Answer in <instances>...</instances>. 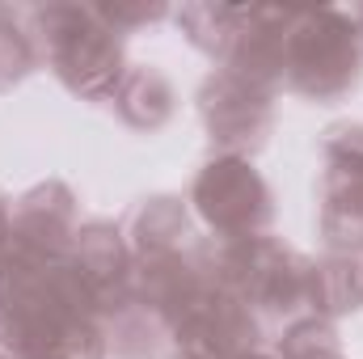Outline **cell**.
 I'll return each mask as SVG.
<instances>
[{"instance_id":"1","label":"cell","mask_w":363,"mask_h":359,"mask_svg":"<svg viewBox=\"0 0 363 359\" xmlns=\"http://www.w3.org/2000/svg\"><path fill=\"white\" fill-rule=\"evenodd\" d=\"M363 9H291L283 21V81L313 101H334L359 81Z\"/></svg>"},{"instance_id":"2","label":"cell","mask_w":363,"mask_h":359,"mask_svg":"<svg viewBox=\"0 0 363 359\" xmlns=\"http://www.w3.org/2000/svg\"><path fill=\"white\" fill-rule=\"evenodd\" d=\"M30 34L43 38L55 77L81 97L110 101L114 85L123 81V34L97 21L93 4H47L26 13Z\"/></svg>"},{"instance_id":"3","label":"cell","mask_w":363,"mask_h":359,"mask_svg":"<svg viewBox=\"0 0 363 359\" xmlns=\"http://www.w3.org/2000/svg\"><path fill=\"white\" fill-rule=\"evenodd\" d=\"M190 203L199 220L216 233V241L262 237L274 216L271 186L254 170V161L228 157V153L203 165V174L194 178V190H190Z\"/></svg>"},{"instance_id":"4","label":"cell","mask_w":363,"mask_h":359,"mask_svg":"<svg viewBox=\"0 0 363 359\" xmlns=\"http://www.w3.org/2000/svg\"><path fill=\"white\" fill-rule=\"evenodd\" d=\"M169 338L178 359H245L258 351V313L241 296L207 283L169 321Z\"/></svg>"},{"instance_id":"5","label":"cell","mask_w":363,"mask_h":359,"mask_svg":"<svg viewBox=\"0 0 363 359\" xmlns=\"http://www.w3.org/2000/svg\"><path fill=\"white\" fill-rule=\"evenodd\" d=\"M199 114H203L211 140L228 157H245V153L262 148L267 136H271V123H274L271 93L237 81L224 68L203 81V89H199Z\"/></svg>"},{"instance_id":"6","label":"cell","mask_w":363,"mask_h":359,"mask_svg":"<svg viewBox=\"0 0 363 359\" xmlns=\"http://www.w3.org/2000/svg\"><path fill=\"white\" fill-rule=\"evenodd\" d=\"M68 258L81 275V283L89 287L97 321H106V317H114L118 309L131 304V267H135V258H131V245H127L123 228H114L106 220L81 224L77 237H72Z\"/></svg>"},{"instance_id":"7","label":"cell","mask_w":363,"mask_h":359,"mask_svg":"<svg viewBox=\"0 0 363 359\" xmlns=\"http://www.w3.org/2000/svg\"><path fill=\"white\" fill-rule=\"evenodd\" d=\"M72 237H77V199L64 182H43L17 199V207H13V245L17 250L60 263V258H68Z\"/></svg>"},{"instance_id":"8","label":"cell","mask_w":363,"mask_h":359,"mask_svg":"<svg viewBox=\"0 0 363 359\" xmlns=\"http://www.w3.org/2000/svg\"><path fill=\"white\" fill-rule=\"evenodd\" d=\"M321 237L334 254L363 250V170L325 165V174H321Z\"/></svg>"},{"instance_id":"9","label":"cell","mask_w":363,"mask_h":359,"mask_svg":"<svg viewBox=\"0 0 363 359\" xmlns=\"http://www.w3.org/2000/svg\"><path fill=\"white\" fill-rule=\"evenodd\" d=\"M110 101H114L118 118L127 127H135V131H157L178 110V93L169 85V77L161 68H152V64H131L123 72V81L114 85Z\"/></svg>"},{"instance_id":"10","label":"cell","mask_w":363,"mask_h":359,"mask_svg":"<svg viewBox=\"0 0 363 359\" xmlns=\"http://www.w3.org/2000/svg\"><path fill=\"white\" fill-rule=\"evenodd\" d=\"M131 258H157V254H182L190 245V216L186 203L174 194L144 199L131 216Z\"/></svg>"},{"instance_id":"11","label":"cell","mask_w":363,"mask_h":359,"mask_svg":"<svg viewBox=\"0 0 363 359\" xmlns=\"http://www.w3.org/2000/svg\"><path fill=\"white\" fill-rule=\"evenodd\" d=\"M363 304V263L359 254H330L313 263L308 279V313L317 317H342Z\"/></svg>"},{"instance_id":"12","label":"cell","mask_w":363,"mask_h":359,"mask_svg":"<svg viewBox=\"0 0 363 359\" xmlns=\"http://www.w3.org/2000/svg\"><path fill=\"white\" fill-rule=\"evenodd\" d=\"M169 338V326L144 309V304H127L114 317H106V355L110 359H157Z\"/></svg>"},{"instance_id":"13","label":"cell","mask_w":363,"mask_h":359,"mask_svg":"<svg viewBox=\"0 0 363 359\" xmlns=\"http://www.w3.org/2000/svg\"><path fill=\"white\" fill-rule=\"evenodd\" d=\"M245 17H250V4H186V9H178V26L186 30V38L199 51L220 55V60L228 55Z\"/></svg>"},{"instance_id":"14","label":"cell","mask_w":363,"mask_h":359,"mask_svg":"<svg viewBox=\"0 0 363 359\" xmlns=\"http://www.w3.org/2000/svg\"><path fill=\"white\" fill-rule=\"evenodd\" d=\"M21 359H106V330L93 317L64 321L55 334L34 343Z\"/></svg>"},{"instance_id":"15","label":"cell","mask_w":363,"mask_h":359,"mask_svg":"<svg viewBox=\"0 0 363 359\" xmlns=\"http://www.w3.org/2000/svg\"><path fill=\"white\" fill-rule=\"evenodd\" d=\"M274 359H342V343H338V334L325 317L304 313L283 330Z\"/></svg>"},{"instance_id":"16","label":"cell","mask_w":363,"mask_h":359,"mask_svg":"<svg viewBox=\"0 0 363 359\" xmlns=\"http://www.w3.org/2000/svg\"><path fill=\"white\" fill-rule=\"evenodd\" d=\"M38 60V43L30 34V26L21 21V13L0 9V85L21 81Z\"/></svg>"},{"instance_id":"17","label":"cell","mask_w":363,"mask_h":359,"mask_svg":"<svg viewBox=\"0 0 363 359\" xmlns=\"http://www.w3.org/2000/svg\"><path fill=\"white\" fill-rule=\"evenodd\" d=\"M93 13H97V21L110 26L114 34H127V30H135V26L161 21L169 9H165V4H127V0H118V4H93Z\"/></svg>"},{"instance_id":"18","label":"cell","mask_w":363,"mask_h":359,"mask_svg":"<svg viewBox=\"0 0 363 359\" xmlns=\"http://www.w3.org/2000/svg\"><path fill=\"white\" fill-rule=\"evenodd\" d=\"M9 241H13V207L0 199V254L9 250Z\"/></svg>"},{"instance_id":"19","label":"cell","mask_w":363,"mask_h":359,"mask_svg":"<svg viewBox=\"0 0 363 359\" xmlns=\"http://www.w3.org/2000/svg\"><path fill=\"white\" fill-rule=\"evenodd\" d=\"M245 359H274V355H262V351H254V355H245Z\"/></svg>"}]
</instances>
